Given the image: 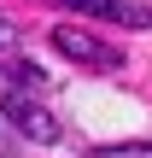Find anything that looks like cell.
Masks as SVG:
<instances>
[{
    "label": "cell",
    "instance_id": "3957f363",
    "mask_svg": "<svg viewBox=\"0 0 152 158\" xmlns=\"http://www.w3.org/2000/svg\"><path fill=\"white\" fill-rule=\"evenodd\" d=\"M64 6L88 12V18H105V23H129V29H152V6H141V0H64Z\"/></svg>",
    "mask_w": 152,
    "mask_h": 158
},
{
    "label": "cell",
    "instance_id": "277c9868",
    "mask_svg": "<svg viewBox=\"0 0 152 158\" xmlns=\"http://www.w3.org/2000/svg\"><path fill=\"white\" fill-rule=\"evenodd\" d=\"M88 158H152V141H129V147H94Z\"/></svg>",
    "mask_w": 152,
    "mask_h": 158
},
{
    "label": "cell",
    "instance_id": "7a4b0ae2",
    "mask_svg": "<svg viewBox=\"0 0 152 158\" xmlns=\"http://www.w3.org/2000/svg\"><path fill=\"white\" fill-rule=\"evenodd\" d=\"M53 47H59L70 64H82V70H100V76L123 70V47H111V41L88 35L82 23H59V29H53Z\"/></svg>",
    "mask_w": 152,
    "mask_h": 158
},
{
    "label": "cell",
    "instance_id": "6da1fadb",
    "mask_svg": "<svg viewBox=\"0 0 152 158\" xmlns=\"http://www.w3.org/2000/svg\"><path fill=\"white\" fill-rule=\"evenodd\" d=\"M0 111H6L12 129L29 135L35 147H53V141H59V117H53V106H47V76L29 64V53H23L18 29L6 23V12H0Z\"/></svg>",
    "mask_w": 152,
    "mask_h": 158
}]
</instances>
